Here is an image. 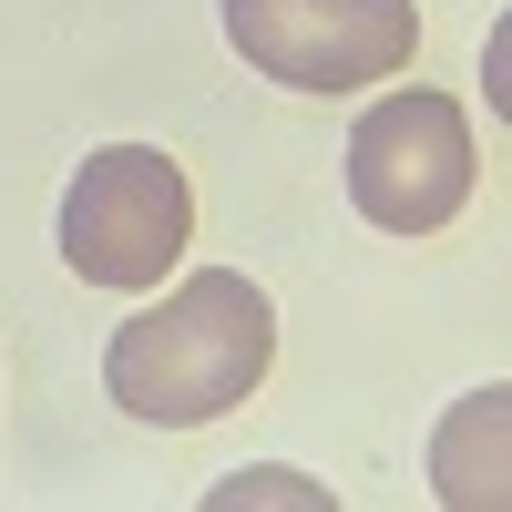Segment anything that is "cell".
I'll return each instance as SVG.
<instances>
[{"label": "cell", "instance_id": "cell-3", "mask_svg": "<svg viewBox=\"0 0 512 512\" xmlns=\"http://www.w3.org/2000/svg\"><path fill=\"white\" fill-rule=\"evenodd\" d=\"M472 175H482L472 113L451 93H420V82L390 93V103H369L359 134H349V205L369 226H390V236L451 226L461 205H472Z\"/></svg>", "mask_w": 512, "mask_h": 512}, {"label": "cell", "instance_id": "cell-5", "mask_svg": "<svg viewBox=\"0 0 512 512\" xmlns=\"http://www.w3.org/2000/svg\"><path fill=\"white\" fill-rule=\"evenodd\" d=\"M431 502L451 512H512V379L451 400L431 431Z\"/></svg>", "mask_w": 512, "mask_h": 512}, {"label": "cell", "instance_id": "cell-1", "mask_svg": "<svg viewBox=\"0 0 512 512\" xmlns=\"http://www.w3.org/2000/svg\"><path fill=\"white\" fill-rule=\"evenodd\" d=\"M277 359V308L256 297V277L236 267H195L185 287H164L144 318L113 328L103 349V390L154 420V431H195V420L236 410Z\"/></svg>", "mask_w": 512, "mask_h": 512}, {"label": "cell", "instance_id": "cell-4", "mask_svg": "<svg viewBox=\"0 0 512 512\" xmlns=\"http://www.w3.org/2000/svg\"><path fill=\"white\" fill-rule=\"evenodd\" d=\"M226 41L246 52V72L287 93H359L410 72L420 11L410 0H226Z\"/></svg>", "mask_w": 512, "mask_h": 512}, {"label": "cell", "instance_id": "cell-2", "mask_svg": "<svg viewBox=\"0 0 512 512\" xmlns=\"http://www.w3.org/2000/svg\"><path fill=\"white\" fill-rule=\"evenodd\" d=\"M195 236V185L175 154L154 144H103L82 154V175L62 195V267L82 287H113V297H144L164 287V267L185 256Z\"/></svg>", "mask_w": 512, "mask_h": 512}, {"label": "cell", "instance_id": "cell-6", "mask_svg": "<svg viewBox=\"0 0 512 512\" xmlns=\"http://www.w3.org/2000/svg\"><path fill=\"white\" fill-rule=\"evenodd\" d=\"M236 502H328L318 482H297V472H236V482H216V512H236Z\"/></svg>", "mask_w": 512, "mask_h": 512}, {"label": "cell", "instance_id": "cell-7", "mask_svg": "<svg viewBox=\"0 0 512 512\" xmlns=\"http://www.w3.org/2000/svg\"><path fill=\"white\" fill-rule=\"evenodd\" d=\"M482 93H492V113L512 123V11L492 21V41H482Z\"/></svg>", "mask_w": 512, "mask_h": 512}]
</instances>
